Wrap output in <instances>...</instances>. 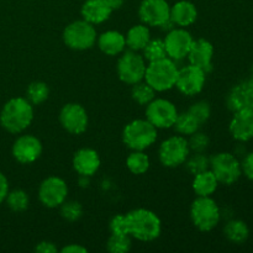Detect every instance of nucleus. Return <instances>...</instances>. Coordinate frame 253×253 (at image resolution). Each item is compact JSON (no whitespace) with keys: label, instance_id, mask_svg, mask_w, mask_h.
Returning a JSON list of instances; mask_svg holds the SVG:
<instances>
[{"label":"nucleus","instance_id":"nucleus-43","mask_svg":"<svg viewBox=\"0 0 253 253\" xmlns=\"http://www.w3.org/2000/svg\"><path fill=\"white\" fill-rule=\"evenodd\" d=\"M106 2L109 4V6L111 7V10H119L124 5L125 0H106Z\"/></svg>","mask_w":253,"mask_h":253},{"label":"nucleus","instance_id":"nucleus-40","mask_svg":"<svg viewBox=\"0 0 253 253\" xmlns=\"http://www.w3.org/2000/svg\"><path fill=\"white\" fill-rule=\"evenodd\" d=\"M35 251L39 253H57L58 249H57L56 245L51 241H42L35 247Z\"/></svg>","mask_w":253,"mask_h":253},{"label":"nucleus","instance_id":"nucleus-33","mask_svg":"<svg viewBox=\"0 0 253 253\" xmlns=\"http://www.w3.org/2000/svg\"><path fill=\"white\" fill-rule=\"evenodd\" d=\"M185 167L190 174L195 175L198 173H202L204 170L209 169L210 167V158H208L204 155V152H194L190 157L187 158L185 161Z\"/></svg>","mask_w":253,"mask_h":253},{"label":"nucleus","instance_id":"nucleus-29","mask_svg":"<svg viewBox=\"0 0 253 253\" xmlns=\"http://www.w3.org/2000/svg\"><path fill=\"white\" fill-rule=\"evenodd\" d=\"M156 93H157V91H156L150 84L146 83L145 81H141L132 85L131 96H132V99L138 104V105L146 106L156 98Z\"/></svg>","mask_w":253,"mask_h":253},{"label":"nucleus","instance_id":"nucleus-7","mask_svg":"<svg viewBox=\"0 0 253 253\" xmlns=\"http://www.w3.org/2000/svg\"><path fill=\"white\" fill-rule=\"evenodd\" d=\"M146 68H147V63L142 54L128 49V51H124L123 56L119 58L116 71L123 83L133 85L145 79Z\"/></svg>","mask_w":253,"mask_h":253},{"label":"nucleus","instance_id":"nucleus-16","mask_svg":"<svg viewBox=\"0 0 253 253\" xmlns=\"http://www.w3.org/2000/svg\"><path fill=\"white\" fill-rule=\"evenodd\" d=\"M42 153V143L36 136L21 135L12 145V156L17 162L29 165L40 158Z\"/></svg>","mask_w":253,"mask_h":253},{"label":"nucleus","instance_id":"nucleus-31","mask_svg":"<svg viewBox=\"0 0 253 253\" xmlns=\"http://www.w3.org/2000/svg\"><path fill=\"white\" fill-rule=\"evenodd\" d=\"M142 56L148 63L166 58L167 52H166L165 41L160 39H151L148 43L145 46V48L142 49Z\"/></svg>","mask_w":253,"mask_h":253},{"label":"nucleus","instance_id":"nucleus-38","mask_svg":"<svg viewBox=\"0 0 253 253\" xmlns=\"http://www.w3.org/2000/svg\"><path fill=\"white\" fill-rule=\"evenodd\" d=\"M110 227L111 234L115 235H130L128 234V221L126 215H116L110 220Z\"/></svg>","mask_w":253,"mask_h":253},{"label":"nucleus","instance_id":"nucleus-39","mask_svg":"<svg viewBox=\"0 0 253 253\" xmlns=\"http://www.w3.org/2000/svg\"><path fill=\"white\" fill-rule=\"evenodd\" d=\"M241 168H242V173H244L249 179L253 180V152L246 156L244 162L241 163Z\"/></svg>","mask_w":253,"mask_h":253},{"label":"nucleus","instance_id":"nucleus-34","mask_svg":"<svg viewBox=\"0 0 253 253\" xmlns=\"http://www.w3.org/2000/svg\"><path fill=\"white\" fill-rule=\"evenodd\" d=\"M132 241L130 235L111 234L106 242V250L111 253H126L131 250Z\"/></svg>","mask_w":253,"mask_h":253},{"label":"nucleus","instance_id":"nucleus-8","mask_svg":"<svg viewBox=\"0 0 253 253\" xmlns=\"http://www.w3.org/2000/svg\"><path fill=\"white\" fill-rule=\"evenodd\" d=\"M190 155V148L185 136L177 135L163 141L158 150L160 162L165 167L175 168L184 165Z\"/></svg>","mask_w":253,"mask_h":253},{"label":"nucleus","instance_id":"nucleus-44","mask_svg":"<svg viewBox=\"0 0 253 253\" xmlns=\"http://www.w3.org/2000/svg\"><path fill=\"white\" fill-rule=\"evenodd\" d=\"M252 73H253V67H252Z\"/></svg>","mask_w":253,"mask_h":253},{"label":"nucleus","instance_id":"nucleus-41","mask_svg":"<svg viewBox=\"0 0 253 253\" xmlns=\"http://www.w3.org/2000/svg\"><path fill=\"white\" fill-rule=\"evenodd\" d=\"M9 182H7V178L0 172V204L2 202H5L6 199V195L9 193Z\"/></svg>","mask_w":253,"mask_h":253},{"label":"nucleus","instance_id":"nucleus-42","mask_svg":"<svg viewBox=\"0 0 253 253\" xmlns=\"http://www.w3.org/2000/svg\"><path fill=\"white\" fill-rule=\"evenodd\" d=\"M62 253H86L88 250L86 247L82 246V245H77V244H72L68 245V246H64L63 249L61 250Z\"/></svg>","mask_w":253,"mask_h":253},{"label":"nucleus","instance_id":"nucleus-3","mask_svg":"<svg viewBox=\"0 0 253 253\" xmlns=\"http://www.w3.org/2000/svg\"><path fill=\"white\" fill-rule=\"evenodd\" d=\"M178 72H179V68L175 62L166 57V58L150 62L147 64L143 81L150 84L156 91L169 90L173 86H175Z\"/></svg>","mask_w":253,"mask_h":253},{"label":"nucleus","instance_id":"nucleus-24","mask_svg":"<svg viewBox=\"0 0 253 253\" xmlns=\"http://www.w3.org/2000/svg\"><path fill=\"white\" fill-rule=\"evenodd\" d=\"M219 184L220 183L217 182L214 173L210 169H207L194 175L192 187L198 197H211L216 192Z\"/></svg>","mask_w":253,"mask_h":253},{"label":"nucleus","instance_id":"nucleus-6","mask_svg":"<svg viewBox=\"0 0 253 253\" xmlns=\"http://www.w3.org/2000/svg\"><path fill=\"white\" fill-rule=\"evenodd\" d=\"M62 37L66 46L69 48L76 51H85L96 43L98 34L93 24L82 19L67 25Z\"/></svg>","mask_w":253,"mask_h":253},{"label":"nucleus","instance_id":"nucleus-23","mask_svg":"<svg viewBox=\"0 0 253 253\" xmlns=\"http://www.w3.org/2000/svg\"><path fill=\"white\" fill-rule=\"evenodd\" d=\"M96 42H98V47L100 48V51L106 56H119L126 48L125 35L115 31V30L103 32L100 36H98Z\"/></svg>","mask_w":253,"mask_h":253},{"label":"nucleus","instance_id":"nucleus-36","mask_svg":"<svg viewBox=\"0 0 253 253\" xmlns=\"http://www.w3.org/2000/svg\"><path fill=\"white\" fill-rule=\"evenodd\" d=\"M188 111H189V113L197 119L198 123H199L200 125L207 123V121L210 119V115H211V108H210L209 103L204 100H200V101H197V103H194L192 106H190Z\"/></svg>","mask_w":253,"mask_h":253},{"label":"nucleus","instance_id":"nucleus-35","mask_svg":"<svg viewBox=\"0 0 253 253\" xmlns=\"http://www.w3.org/2000/svg\"><path fill=\"white\" fill-rule=\"evenodd\" d=\"M82 215H83V208H82L81 203L74 202V200H71V202L66 200L61 205V216L67 221H77V220L81 219Z\"/></svg>","mask_w":253,"mask_h":253},{"label":"nucleus","instance_id":"nucleus-15","mask_svg":"<svg viewBox=\"0 0 253 253\" xmlns=\"http://www.w3.org/2000/svg\"><path fill=\"white\" fill-rule=\"evenodd\" d=\"M170 5L167 0H142L138 7V16L147 26L161 27L169 20Z\"/></svg>","mask_w":253,"mask_h":253},{"label":"nucleus","instance_id":"nucleus-32","mask_svg":"<svg viewBox=\"0 0 253 253\" xmlns=\"http://www.w3.org/2000/svg\"><path fill=\"white\" fill-rule=\"evenodd\" d=\"M6 205L15 212H21L29 208V195L25 190L22 189H15L7 193L6 195Z\"/></svg>","mask_w":253,"mask_h":253},{"label":"nucleus","instance_id":"nucleus-4","mask_svg":"<svg viewBox=\"0 0 253 253\" xmlns=\"http://www.w3.org/2000/svg\"><path fill=\"white\" fill-rule=\"evenodd\" d=\"M156 128L147 119H136L125 126L123 141L132 151H145L156 142L158 136Z\"/></svg>","mask_w":253,"mask_h":253},{"label":"nucleus","instance_id":"nucleus-30","mask_svg":"<svg viewBox=\"0 0 253 253\" xmlns=\"http://www.w3.org/2000/svg\"><path fill=\"white\" fill-rule=\"evenodd\" d=\"M49 96V88L44 82H32L26 90V99L32 105H40L44 103Z\"/></svg>","mask_w":253,"mask_h":253},{"label":"nucleus","instance_id":"nucleus-2","mask_svg":"<svg viewBox=\"0 0 253 253\" xmlns=\"http://www.w3.org/2000/svg\"><path fill=\"white\" fill-rule=\"evenodd\" d=\"M128 234L138 241L150 242L158 239L162 232V222L156 212L148 209H135L126 214Z\"/></svg>","mask_w":253,"mask_h":253},{"label":"nucleus","instance_id":"nucleus-22","mask_svg":"<svg viewBox=\"0 0 253 253\" xmlns=\"http://www.w3.org/2000/svg\"><path fill=\"white\" fill-rule=\"evenodd\" d=\"M111 12L113 10L106 0H86L81 9L82 17L94 26L105 22L110 17Z\"/></svg>","mask_w":253,"mask_h":253},{"label":"nucleus","instance_id":"nucleus-25","mask_svg":"<svg viewBox=\"0 0 253 253\" xmlns=\"http://www.w3.org/2000/svg\"><path fill=\"white\" fill-rule=\"evenodd\" d=\"M126 47L131 51L140 52L145 48L146 44L151 40V32L147 25L138 24L131 27L125 36Z\"/></svg>","mask_w":253,"mask_h":253},{"label":"nucleus","instance_id":"nucleus-26","mask_svg":"<svg viewBox=\"0 0 253 253\" xmlns=\"http://www.w3.org/2000/svg\"><path fill=\"white\" fill-rule=\"evenodd\" d=\"M224 234L229 241L234 244H244L250 236V230L242 220H231L224 227Z\"/></svg>","mask_w":253,"mask_h":253},{"label":"nucleus","instance_id":"nucleus-5","mask_svg":"<svg viewBox=\"0 0 253 253\" xmlns=\"http://www.w3.org/2000/svg\"><path fill=\"white\" fill-rule=\"evenodd\" d=\"M221 217L219 205L211 197H198L190 207V219L199 231L208 232L217 226Z\"/></svg>","mask_w":253,"mask_h":253},{"label":"nucleus","instance_id":"nucleus-27","mask_svg":"<svg viewBox=\"0 0 253 253\" xmlns=\"http://www.w3.org/2000/svg\"><path fill=\"white\" fill-rule=\"evenodd\" d=\"M150 157L143 151H132L126 158V167L132 174H145L150 168Z\"/></svg>","mask_w":253,"mask_h":253},{"label":"nucleus","instance_id":"nucleus-9","mask_svg":"<svg viewBox=\"0 0 253 253\" xmlns=\"http://www.w3.org/2000/svg\"><path fill=\"white\" fill-rule=\"evenodd\" d=\"M209 169L214 173L217 182L231 185L239 180L242 174L241 163L232 153L221 152L210 158Z\"/></svg>","mask_w":253,"mask_h":253},{"label":"nucleus","instance_id":"nucleus-20","mask_svg":"<svg viewBox=\"0 0 253 253\" xmlns=\"http://www.w3.org/2000/svg\"><path fill=\"white\" fill-rule=\"evenodd\" d=\"M100 157L93 148H81L74 153L72 161L74 170L79 175H85V177H91L95 174L100 168Z\"/></svg>","mask_w":253,"mask_h":253},{"label":"nucleus","instance_id":"nucleus-37","mask_svg":"<svg viewBox=\"0 0 253 253\" xmlns=\"http://www.w3.org/2000/svg\"><path fill=\"white\" fill-rule=\"evenodd\" d=\"M209 142L210 140L208 135L199 132V130L193 133V135H190L189 140H188V145H189L190 151H193V152H204L208 146H209Z\"/></svg>","mask_w":253,"mask_h":253},{"label":"nucleus","instance_id":"nucleus-11","mask_svg":"<svg viewBox=\"0 0 253 253\" xmlns=\"http://www.w3.org/2000/svg\"><path fill=\"white\" fill-rule=\"evenodd\" d=\"M68 195V185L62 178L52 177L46 178L40 184L39 199L42 205L49 209H54L63 204Z\"/></svg>","mask_w":253,"mask_h":253},{"label":"nucleus","instance_id":"nucleus-14","mask_svg":"<svg viewBox=\"0 0 253 253\" xmlns=\"http://www.w3.org/2000/svg\"><path fill=\"white\" fill-rule=\"evenodd\" d=\"M205 81H207V73L199 67L189 64L179 69L175 86L184 95L193 96L203 90Z\"/></svg>","mask_w":253,"mask_h":253},{"label":"nucleus","instance_id":"nucleus-17","mask_svg":"<svg viewBox=\"0 0 253 253\" xmlns=\"http://www.w3.org/2000/svg\"><path fill=\"white\" fill-rule=\"evenodd\" d=\"M232 137L241 142L253 138V109L235 111L229 126Z\"/></svg>","mask_w":253,"mask_h":253},{"label":"nucleus","instance_id":"nucleus-10","mask_svg":"<svg viewBox=\"0 0 253 253\" xmlns=\"http://www.w3.org/2000/svg\"><path fill=\"white\" fill-rule=\"evenodd\" d=\"M178 110L172 101L163 98H155L146 105V119L156 128L173 127L178 116Z\"/></svg>","mask_w":253,"mask_h":253},{"label":"nucleus","instance_id":"nucleus-12","mask_svg":"<svg viewBox=\"0 0 253 253\" xmlns=\"http://www.w3.org/2000/svg\"><path fill=\"white\" fill-rule=\"evenodd\" d=\"M163 41H165L167 57L177 62L187 58L194 39L192 34L183 27H174L167 32Z\"/></svg>","mask_w":253,"mask_h":253},{"label":"nucleus","instance_id":"nucleus-1","mask_svg":"<svg viewBox=\"0 0 253 253\" xmlns=\"http://www.w3.org/2000/svg\"><path fill=\"white\" fill-rule=\"evenodd\" d=\"M34 120V105L26 98H12L2 106L0 125L10 133H21Z\"/></svg>","mask_w":253,"mask_h":253},{"label":"nucleus","instance_id":"nucleus-19","mask_svg":"<svg viewBox=\"0 0 253 253\" xmlns=\"http://www.w3.org/2000/svg\"><path fill=\"white\" fill-rule=\"evenodd\" d=\"M212 57H214V47L208 40H194L187 58L189 64L202 68L205 73L211 71Z\"/></svg>","mask_w":253,"mask_h":253},{"label":"nucleus","instance_id":"nucleus-13","mask_svg":"<svg viewBox=\"0 0 253 253\" xmlns=\"http://www.w3.org/2000/svg\"><path fill=\"white\" fill-rule=\"evenodd\" d=\"M59 123L67 132L72 135H81L88 127V114L81 104H66L59 113Z\"/></svg>","mask_w":253,"mask_h":253},{"label":"nucleus","instance_id":"nucleus-21","mask_svg":"<svg viewBox=\"0 0 253 253\" xmlns=\"http://www.w3.org/2000/svg\"><path fill=\"white\" fill-rule=\"evenodd\" d=\"M198 19V9L189 0H180L170 6L169 20L175 27H185L194 24Z\"/></svg>","mask_w":253,"mask_h":253},{"label":"nucleus","instance_id":"nucleus-28","mask_svg":"<svg viewBox=\"0 0 253 253\" xmlns=\"http://www.w3.org/2000/svg\"><path fill=\"white\" fill-rule=\"evenodd\" d=\"M200 126L202 125L198 123L197 119H195L189 111H187V113L178 114L177 120H175L173 127H174L175 132H177L178 135L190 136L194 132H197L200 128Z\"/></svg>","mask_w":253,"mask_h":253},{"label":"nucleus","instance_id":"nucleus-18","mask_svg":"<svg viewBox=\"0 0 253 253\" xmlns=\"http://www.w3.org/2000/svg\"><path fill=\"white\" fill-rule=\"evenodd\" d=\"M226 104L227 108L234 113L253 109V78L235 85L227 95Z\"/></svg>","mask_w":253,"mask_h":253}]
</instances>
